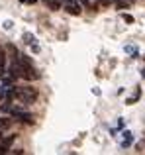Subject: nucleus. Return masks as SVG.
Returning <instances> with one entry per match:
<instances>
[{"mask_svg":"<svg viewBox=\"0 0 145 155\" xmlns=\"http://www.w3.org/2000/svg\"><path fill=\"white\" fill-rule=\"evenodd\" d=\"M126 51H127V53H131L134 57L137 55V47H134V45H126Z\"/></svg>","mask_w":145,"mask_h":155,"instance_id":"obj_7","label":"nucleus"},{"mask_svg":"<svg viewBox=\"0 0 145 155\" xmlns=\"http://www.w3.org/2000/svg\"><path fill=\"white\" fill-rule=\"evenodd\" d=\"M4 73H6V55L0 49V75H4Z\"/></svg>","mask_w":145,"mask_h":155,"instance_id":"obj_3","label":"nucleus"},{"mask_svg":"<svg viewBox=\"0 0 145 155\" xmlns=\"http://www.w3.org/2000/svg\"><path fill=\"white\" fill-rule=\"evenodd\" d=\"M143 79H145V69H143Z\"/></svg>","mask_w":145,"mask_h":155,"instance_id":"obj_11","label":"nucleus"},{"mask_svg":"<svg viewBox=\"0 0 145 155\" xmlns=\"http://www.w3.org/2000/svg\"><path fill=\"white\" fill-rule=\"evenodd\" d=\"M10 124H12V120H10V118H0V130L10 128Z\"/></svg>","mask_w":145,"mask_h":155,"instance_id":"obj_4","label":"nucleus"},{"mask_svg":"<svg viewBox=\"0 0 145 155\" xmlns=\"http://www.w3.org/2000/svg\"><path fill=\"white\" fill-rule=\"evenodd\" d=\"M79 2L82 4L84 8H90V6H92V0H79Z\"/></svg>","mask_w":145,"mask_h":155,"instance_id":"obj_8","label":"nucleus"},{"mask_svg":"<svg viewBox=\"0 0 145 155\" xmlns=\"http://www.w3.org/2000/svg\"><path fill=\"white\" fill-rule=\"evenodd\" d=\"M20 2H27V4H34L35 0H20Z\"/></svg>","mask_w":145,"mask_h":155,"instance_id":"obj_10","label":"nucleus"},{"mask_svg":"<svg viewBox=\"0 0 145 155\" xmlns=\"http://www.w3.org/2000/svg\"><path fill=\"white\" fill-rule=\"evenodd\" d=\"M124 20H126L127 24H134V16H130V14H124Z\"/></svg>","mask_w":145,"mask_h":155,"instance_id":"obj_9","label":"nucleus"},{"mask_svg":"<svg viewBox=\"0 0 145 155\" xmlns=\"http://www.w3.org/2000/svg\"><path fill=\"white\" fill-rule=\"evenodd\" d=\"M137 151L139 153H145V134L141 136V140H139V143H137Z\"/></svg>","mask_w":145,"mask_h":155,"instance_id":"obj_6","label":"nucleus"},{"mask_svg":"<svg viewBox=\"0 0 145 155\" xmlns=\"http://www.w3.org/2000/svg\"><path fill=\"white\" fill-rule=\"evenodd\" d=\"M45 2V6H49L51 10H59L61 8V0H43Z\"/></svg>","mask_w":145,"mask_h":155,"instance_id":"obj_2","label":"nucleus"},{"mask_svg":"<svg viewBox=\"0 0 145 155\" xmlns=\"http://www.w3.org/2000/svg\"><path fill=\"white\" fill-rule=\"evenodd\" d=\"M130 143H131V134L126 132V136H124V140H122V145H124V147H127Z\"/></svg>","mask_w":145,"mask_h":155,"instance_id":"obj_5","label":"nucleus"},{"mask_svg":"<svg viewBox=\"0 0 145 155\" xmlns=\"http://www.w3.org/2000/svg\"><path fill=\"white\" fill-rule=\"evenodd\" d=\"M143 59H145V55H143Z\"/></svg>","mask_w":145,"mask_h":155,"instance_id":"obj_13","label":"nucleus"},{"mask_svg":"<svg viewBox=\"0 0 145 155\" xmlns=\"http://www.w3.org/2000/svg\"><path fill=\"white\" fill-rule=\"evenodd\" d=\"M24 41H26L27 45H34V51L35 53L39 51V45H37V41H35V35L34 34H24Z\"/></svg>","mask_w":145,"mask_h":155,"instance_id":"obj_1","label":"nucleus"},{"mask_svg":"<svg viewBox=\"0 0 145 155\" xmlns=\"http://www.w3.org/2000/svg\"><path fill=\"white\" fill-rule=\"evenodd\" d=\"M126 2H130V0H126Z\"/></svg>","mask_w":145,"mask_h":155,"instance_id":"obj_12","label":"nucleus"}]
</instances>
